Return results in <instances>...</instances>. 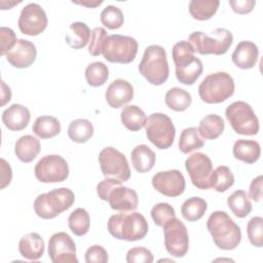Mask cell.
Segmentation results:
<instances>
[{"mask_svg":"<svg viewBox=\"0 0 263 263\" xmlns=\"http://www.w3.org/2000/svg\"><path fill=\"white\" fill-rule=\"evenodd\" d=\"M0 40H1V47H0L1 55H5L15 45L17 41L14 31L7 27L0 28Z\"/></svg>","mask_w":263,"mask_h":263,"instance_id":"obj_45","label":"cell"},{"mask_svg":"<svg viewBox=\"0 0 263 263\" xmlns=\"http://www.w3.org/2000/svg\"><path fill=\"white\" fill-rule=\"evenodd\" d=\"M208 209L206 201L197 196L186 199L181 206V214L183 218L189 222H194L203 217Z\"/></svg>","mask_w":263,"mask_h":263,"instance_id":"obj_35","label":"cell"},{"mask_svg":"<svg viewBox=\"0 0 263 263\" xmlns=\"http://www.w3.org/2000/svg\"><path fill=\"white\" fill-rule=\"evenodd\" d=\"M47 22L44 9L37 3H29L22 9L17 24L23 34L37 36L45 30Z\"/></svg>","mask_w":263,"mask_h":263,"instance_id":"obj_16","label":"cell"},{"mask_svg":"<svg viewBox=\"0 0 263 263\" xmlns=\"http://www.w3.org/2000/svg\"><path fill=\"white\" fill-rule=\"evenodd\" d=\"M152 186L167 197H177L185 190V178L179 170L156 173L152 178Z\"/></svg>","mask_w":263,"mask_h":263,"instance_id":"obj_17","label":"cell"},{"mask_svg":"<svg viewBox=\"0 0 263 263\" xmlns=\"http://www.w3.org/2000/svg\"><path fill=\"white\" fill-rule=\"evenodd\" d=\"M130 159L134 168L141 174L151 171L155 164L156 156L147 145H138L130 152Z\"/></svg>","mask_w":263,"mask_h":263,"instance_id":"obj_25","label":"cell"},{"mask_svg":"<svg viewBox=\"0 0 263 263\" xmlns=\"http://www.w3.org/2000/svg\"><path fill=\"white\" fill-rule=\"evenodd\" d=\"M11 100V90L8 85L2 80L1 81V106H4Z\"/></svg>","mask_w":263,"mask_h":263,"instance_id":"obj_51","label":"cell"},{"mask_svg":"<svg viewBox=\"0 0 263 263\" xmlns=\"http://www.w3.org/2000/svg\"><path fill=\"white\" fill-rule=\"evenodd\" d=\"M229 5L232 7L233 11L238 14H247L250 13L255 5V0H230Z\"/></svg>","mask_w":263,"mask_h":263,"instance_id":"obj_48","label":"cell"},{"mask_svg":"<svg viewBox=\"0 0 263 263\" xmlns=\"http://www.w3.org/2000/svg\"><path fill=\"white\" fill-rule=\"evenodd\" d=\"M192 45L185 40L177 42L172 49L173 61L176 66V77L185 85H192L201 75L202 62L194 55Z\"/></svg>","mask_w":263,"mask_h":263,"instance_id":"obj_3","label":"cell"},{"mask_svg":"<svg viewBox=\"0 0 263 263\" xmlns=\"http://www.w3.org/2000/svg\"><path fill=\"white\" fill-rule=\"evenodd\" d=\"M73 3L75 4H79L82 6H86L89 8H95L99 5H101L103 3V1H73Z\"/></svg>","mask_w":263,"mask_h":263,"instance_id":"obj_52","label":"cell"},{"mask_svg":"<svg viewBox=\"0 0 263 263\" xmlns=\"http://www.w3.org/2000/svg\"><path fill=\"white\" fill-rule=\"evenodd\" d=\"M262 185L263 177L261 175L254 178L251 182L249 189V197L256 202H260L262 199Z\"/></svg>","mask_w":263,"mask_h":263,"instance_id":"obj_49","label":"cell"},{"mask_svg":"<svg viewBox=\"0 0 263 263\" xmlns=\"http://www.w3.org/2000/svg\"><path fill=\"white\" fill-rule=\"evenodd\" d=\"M18 251L28 260H38L44 253V240L36 232L27 233L18 241Z\"/></svg>","mask_w":263,"mask_h":263,"instance_id":"obj_23","label":"cell"},{"mask_svg":"<svg viewBox=\"0 0 263 263\" xmlns=\"http://www.w3.org/2000/svg\"><path fill=\"white\" fill-rule=\"evenodd\" d=\"M109 77L108 67L102 62H93L85 69V79L88 85L92 87L102 86Z\"/></svg>","mask_w":263,"mask_h":263,"instance_id":"obj_39","label":"cell"},{"mask_svg":"<svg viewBox=\"0 0 263 263\" xmlns=\"http://www.w3.org/2000/svg\"><path fill=\"white\" fill-rule=\"evenodd\" d=\"M233 156L246 163H255L261 155L260 144L254 140H237L232 149Z\"/></svg>","mask_w":263,"mask_h":263,"instance_id":"obj_26","label":"cell"},{"mask_svg":"<svg viewBox=\"0 0 263 263\" xmlns=\"http://www.w3.org/2000/svg\"><path fill=\"white\" fill-rule=\"evenodd\" d=\"M99 163L105 178L121 183L130 178L128 161L123 153L113 147H106L99 153Z\"/></svg>","mask_w":263,"mask_h":263,"instance_id":"obj_11","label":"cell"},{"mask_svg":"<svg viewBox=\"0 0 263 263\" xmlns=\"http://www.w3.org/2000/svg\"><path fill=\"white\" fill-rule=\"evenodd\" d=\"M225 116L236 134L255 136L259 132V119L250 104L236 101L225 110Z\"/></svg>","mask_w":263,"mask_h":263,"instance_id":"obj_8","label":"cell"},{"mask_svg":"<svg viewBox=\"0 0 263 263\" xmlns=\"http://www.w3.org/2000/svg\"><path fill=\"white\" fill-rule=\"evenodd\" d=\"M93 135L92 123L84 118L75 119L70 122L68 127V136L75 143H85Z\"/></svg>","mask_w":263,"mask_h":263,"instance_id":"obj_33","label":"cell"},{"mask_svg":"<svg viewBox=\"0 0 263 263\" xmlns=\"http://www.w3.org/2000/svg\"><path fill=\"white\" fill-rule=\"evenodd\" d=\"M204 142L199 135L197 127H187L183 129L179 139V149L182 153L188 154L194 150L202 148Z\"/></svg>","mask_w":263,"mask_h":263,"instance_id":"obj_36","label":"cell"},{"mask_svg":"<svg viewBox=\"0 0 263 263\" xmlns=\"http://www.w3.org/2000/svg\"><path fill=\"white\" fill-rule=\"evenodd\" d=\"M225 128L224 120L217 114H209L204 116L198 126V132L201 138L205 140H215L219 138Z\"/></svg>","mask_w":263,"mask_h":263,"instance_id":"obj_29","label":"cell"},{"mask_svg":"<svg viewBox=\"0 0 263 263\" xmlns=\"http://www.w3.org/2000/svg\"><path fill=\"white\" fill-rule=\"evenodd\" d=\"M206 227L214 243L220 250H234L241 240L239 226L226 212H213L206 221Z\"/></svg>","mask_w":263,"mask_h":263,"instance_id":"obj_2","label":"cell"},{"mask_svg":"<svg viewBox=\"0 0 263 263\" xmlns=\"http://www.w3.org/2000/svg\"><path fill=\"white\" fill-rule=\"evenodd\" d=\"M154 257L151 251L144 247H135L127 251L126 262L127 263H151Z\"/></svg>","mask_w":263,"mask_h":263,"instance_id":"obj_44","label":"cell"},{"mask_svg":"<svg viewBox=\"0 0 263 263\" xmlns=\"http://www.w3.org/2000/svg\"><path fill=\"white\" fill-rule=\"evenodd\" d=\"M88 26L82 22H75L69 26V31L66 33L65 39L68 45L74 49H80L87 45L90 40Z\"/></svg>","mask_w":263,"mask_h":263,"instance_id":"obj_27","label":"cell"},{"mask_svg":"<svg viewBox=\"0 0 263 263\" xmlns=\"http://www.w3.org/2000/svg\"><path fill=\"white\" fill-rule=\"evenodd\" d=\"M75 201L74 192L66 187L39 194L34 200V211L41 219H53L70 209Z\"/></svg>","mask_w":263,"mask_h":263,"instance_id":"obj_5","label":"cell"},{"mask_svg":"<svg viewBox=\"0 0 263 263\" xmlns=\"http://www.w3.org/2000/svg\"><path fill=\"white\" fill-rule=\"evenodd\" d=\"M151 217L155 225L163 227L166 222L176 217L175 209L167 202L156 203L151 210Z\"/></svg>","mask_w":263,"mask_h":263,"instance_id":"obj_41","label":"cell"},{"mask_svg":"<svg viewBox=\"0 0 263 263\" xmlns=\"http://www.w3.org/2000/svg\"><path fill=\"white\" fill-rule=\"evenodd\" d=\"M185 168L192 184L201 190L210 189L213 163L210 157L201 152L191 154L185 161Z\"/></svg>","mask_w":263,"mask_h":263,"instance_id":"obj_14","label":"cell"},{"mask_svg":"<svg viewBox=\"0 0 263 263\" xmlns=\"http://www.w3.org/2000/svg\"><path fill=\"white\" fill-rule=\"evenodd\" d=\"M4 1H1V9H6V6H4ZM18 3H21V1L20 2H11V3H9L8 2V9L11 7V6H13V5H16V4H18Z\"/></svg>","mask_w":263,"mask_h":263,"instance_id":"obj_53","label":"cell"},{"mask_svg":"<svg viewBox=\"0 0 263 263\" xmlns=\"http://www.w3.org/2000/svg\"><path fill=\"white\" fill-rule=\"evenodd\" d=\"M146 136L158 149L170 148L175 140L176 128L172 119L163 113H152L147 118Z\"/></svg>","mask_w":263,"mask_h":263,"instance_id":"obj_9","label":"cell"},{"mask_svg":"<svg viewBox=\"0 0 263 263\" xmlns=\"http://www.w3.org/2000/svg\"><path fill=\"white\" fill-rule=\"evenodd\" d=\"M100 20L107 29L116 30L123 25L124 16L120 8L114 5H108L102 10Z\"/></svg>","mask_w":263,"mask_h":263,"instance_id":"obj_40","label":"cell"},{"mask_svg":"<svg viewBox=\"0 0 263 263\" xmlns=\"http://www.w3.org/2000/svg\"><path fill=\"white\" fill-rule=\"evenodd\" d=\"M119 184H121V182H119L117 180L105 178L103 181H101L97 185V194H98V196L102 200L107 201V197H108V194L111 191V189H113L116 185H119Z\"/></svg>","mask_w":263,"mask_h":263,"instance_id":"obj_47","label":"cell"},{"mask_svg":"<svg viewBox=\"0 0 263 263\" xmlns=\"http://www.w3.org/2000/svg\"><path fill=\"white\" fill-rule=\"evenodd\" d=\"M40 150V141L31 135L21 137L14 145V153L16 157L26 163L33 161L39 154Z\"/></svg>","mask_w":263,"mask_h":263,"instance_id":"obj_24","label":"cell"},{"mask_svg":"<svg viewBox=\"0 0 263 263\" xmlns=\"http://www.w3.org/2000/svg\"><path fill=\"white\" fill-rule=\"evenodd\" d=\"M218 0H192L189 2V12L194 20H210L218 10Z\"/></svg>","mask_w":263,"mask_h":263,"instance_id":"obj_32","label":"cell"},{"mask_svg":"<svg viewBox=\"0 0 263 263\" xmlns=\"http://www.w3.org/2000/svg\"><path fill=\"white\" fill-rule=\"evenodd\" d=\"M234 184V176L226 165H219L213 171L210 181V188L218 192H225Z\"/></svg>","mask_w":263,"mask_h":263,"instance_id":"obj_37","label":"cell"},{"mask_svg":"<svg viewBox=\"0 0 263 263\" xmlns=\"http://www.w3.org/2000/svg\"><path fill=\"white\" fill-rule=\"evenodd\" d=\"M68 225L70 230L77 236L85 235L90 226V218L86 210L82 208H78L74 210L69 218H68Z\"/></svg>","mask_w":263,"mask_h":263,"instance_id":"obj_38","label":"cell"},{"mask_svg":"<svg viewBox=\"0 0 263 263\" xmlns=\"http://www.w3.org/2000/svg\"><path fill=\"white\" fill-rule=\"evenodd\" d=\"M48 257L52 263H78L72 237L66 232L53 233L48 240Z\"/></svg>","mask_w":263,"mask_h":263,"instance_id":"obj_15","label":"cell"},{"mask_svg":"<svg viewBox=\"0 0 263 263\" xmlns=\"http://www.w3.org/2000/svg\"><path fill=\"white\" fill-rule=\"evenodd\" d=\"M164 246L173 257H184L189 248V236L187 227L178 218H173L163 226Z\"/></svg>","mask_w":263,"mask_h":263,"instance_id":"obj_13","label":"cell"},{"mask_svg":"<svg viewBox=\"0 0 263 263\" xmlns=\"http://www.w3.org/2000/svg\"><path fill=\"white\" fill-rule=\"evenodd\" d=\"M36 55V46L26 39H17L15 45L5 54L7 62L18 69L31 66L35 62Z\"/></svg>","mask_w":263,"mask_h":263,"instance_id":"obj_19","label":"cell"},{"mask_svg":"<svg viewBox=\"0 0 263 263\" xmlns=\"http://www.w3.org/2000/svg\"><path fill=\"white\" fill-rule=\"evenodd\" d=\"M34 174L41 183L64 182L69 177V166L61 155H45L36 163Z\"/></svg>","mask_w":263,"mask_h":263,"instance_id":"obj_12","label":"cell"},{"mask_svg":"<svg viewBox=\"0 0 263 263\" xmlns=\"http://www.w3.org/2000/svg\"><path fill=\"white\" fill-rule=\"evenodd\" d=\"M227 204L237 218L247 217L252 211L251 200L245 190H236L227 198Z\"/></svg>","mask_w":263,"mask_h":263,"instance_id":"obj_34","label":"cell"},{"mask_svg":"<svg viewBox=\"0 0 263 263\" xmlns=\"http://www.w3.org/2000/svg\"><path fill=\"white\" fill-rule=\"evenodd\" d=\"M122 124L132 132H138L143 128L147 121L145 112L137 105H129L122 109L120 113Z\"/></svg>","mask_w":263,"mask_h":263,"instance_id":"obj_28","label":"cell"},{"mask_svg":"<svg viewBox=\"0 0 263 263\" xmlns=\"http://www.w3.org/2000/svg\"><path fill=\"white\" fill-rule=\"evenodd\" d=\"M109 233L120 240L136 241L143 239L148 233V222L138 212H120L112 215L107 223Z\"/></svg>","mask_w":263,"mask_h":263,"instance_id":"obj_1","label":"cell"},{"mask_svg":"<svg viewBox=\"0 0 263 263\" xmlns=\"http://www.w3.org/2000/svg\"><path fill=\"white\" fill-rule=\"evenodd\" d=\"M259 57L258 46L249 40L240 41L234 51L232 52L231 60L233 64L242 70L252 69L257 64Z\"/></svg>","mask_w":263,"mask_h":263,"instance_id":"obj_21","label":"cell"},{"mask_svg":"<svg viewBox=\"0 0 263 263\" xmlns=\"http://www.w3.org/2000/svg\"><path fill=\"white\" fill-rule=\"evenodd\" d=\"M0 164H1V189H4L11 182L12 171L9 163L4 158H1Z\"/></svg>","mask_w":263,"mask_h":263,"instance_id":"obj_50","label":"cell"},{"mask_svg":"<svg viewBox=\"0 0 263 263\" xmlns=\"http://www.w3.org/2000/svg\"><path fill=\"white\" fill-rule=\"evenodd\" d=\"M138 52V42L130 36L113 34L107 37L102 54L110 63L129 64Z\"/></svg>","mask_w":263,"mask_h":263,"instance_id":"obj_10","label":"cell"},{"mask_svg":"<svg viewBox=\"0 0 263 263\" xmlns=\"http://www.w3.org/2000/svg\"><path fill=\"white\" fill-rule=\"evenodd\" d=\"M32 130L41 139H50L61 133V123L54 116H39L36 118Z\"/></svg>","mask_w":263,"mask_h":263,"instance_id":"obj_30","label":"cell"},{"mask_svg":"<svg viewBox=\"0 0 263 263\" xmlns=\"http://www.w3.org/2000/svg\"><path fill=\"white\" fill-rule=\"evenodd\" d=\"M234 93V80L227 72H216L203 78L198 86V95L206 104H219Z\"/></svg>","mask_w":263,"mask_h":263,"instance_id":"obj_7","label":"cell"},{"mask_svg":"<svg viewBox=\"0 0 263 263\" xmlns=\"http://www.w3.org/2000/svg\"><path fill=\"white\" fill-rule=\"evenodd\" d=\"M30 118L31 114L29 109L16 103L10 105L2 113V122L5 127L13 132L25 129L30 122Z\"/></svg>","mask_w":263,"mask_h":263,"instance_id":"obj_22","label":"cell"},{"mask_svg":"<svg viewBox=\"0 0 263 263\" xmlns=\"http://www.w3.org/2000/svg\"><path fill=\"white\" fill-rule=\"evenodd\" d=\"M165 104L166 106L176 112H183L187 110L191 103V95L180 87L170 88L165 93Z\"/></svg>","mask_w":263,"mask_h":263,"instance_id":"obj_31","label":"cell"},{"mask_svg":"<svg viewBox=\"0 0 263 263\" xmlns=\"http://www.w3.org/2000/svg\"><path fill=\"white\" fill-rule=\"evenodd\" d=\"M211 35L200 31L192 32L188 37V42L192 45L195 52L206 55H222L228 51L232 42V33L224 28H217Z\"/></svg>","mask_w":263,"mask_h":263,"instance_id":"obj_6","label":"cell"},{"mask_svg":"<svg viewBox=\"0 0 263 263\" xmlns=\"http://www.w3.org/2000/svg\"><path fill=\"white\" fill-rule=\"evenodd\" d=\"M139 72L153 85L164 83L170 74L166 52L160 45H150L145 48L143 58L139 64Z\"/></svg>","mask_w":263,"mask_h":263,"instance_id":"obj_4","label":"cell"},{"mask_svg":"<svg viewBox=\"0 0 263 263\" xmlns=\"http://www.w3.org/2000/svg\"><path fill=\"white\" fill-rule=\"evenodd\" d=\"M247 233L250 242L257 248L263 247V219L253 217L247 225Z\"/></svg>","mask_w":263,"mask_h":263,"instance_id":"obj_42","label":"cell"},{"mask_svg":"<svg viewBox=\"0 0 263 263\" xmlns=\"http://www.w3.org/2000/svg\"><path fill=\"white\" fill-rule=\"evenodd\" d=\"M85 262L86 263H107L108 253L102 246L93 245L89 247L85 252Z\"/></svg>","mask_w":263,"mask_h":263,"instance_id":"obj_46","label":"cell"},{"mask_svg":"<svg viewBox=\"0 0 263 263\" xmlns=\"http://www.w3.org/2000/svg\"><path fill=\"white\" fill-rule=\"evenodd\" d=\"M107 201L112 210L117 212H133L139 204L138 193L129 187L116 185L108 194Z\"/></svg>","mask_w":263,"mask_h":263,"instance_id":"obj_18","label":"cell"},{"mask_svg":"<svg viewBox=\"0 0 263 263\" xmlns=\"http://www.w3.org/2000/svg\"><path fill=\"white\" fill-rule=\"evenodd\" d=\"M134 98L133 85L124 79H115L107 87L105 99L108 105L118 109L125 106Z\"/></svg>","mask_w":263,"mask_h":263,"instance_id":"obj_20","label":"cell"},{"mask_svg":"<svg viewBox=\"0 0 263 263\" xmlns=\"http://www.w3.org/2000/svg\"><path fill=\"white\" fill-rule=\"evenodd\" d=\"M107 31L102 27H97L91 30L90 33V42L88 46V52L93 55L98 57L102 53L106 39H107Z\"/></svg>","mask_w":263,"mask_h":263,"instance_id":"obj_43","label":"cell"}]
</instances>
